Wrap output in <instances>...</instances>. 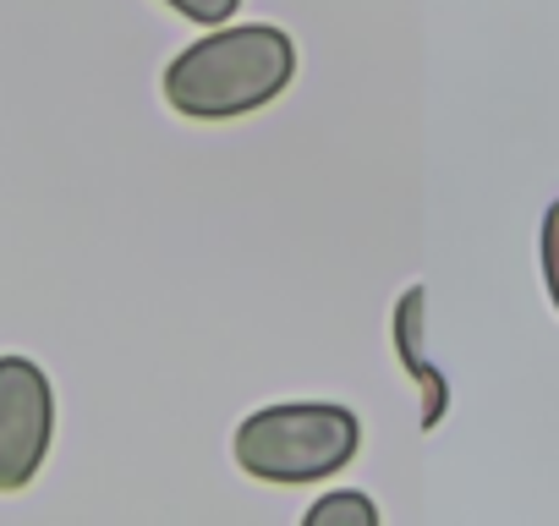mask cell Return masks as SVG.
<instances>
[{
	"label": "cell",
	"instance_id": "cell-1",
	"mask_svg": "<svg viewBox=\"0 0 559 526\" xmlns=\"http://www.w3.org/2000/svg\"><path fill=\"white\" fill-rule=\"evenodd\" d=\"M297 77V45L274 23L214 28L165 67V105L187 121H236L274 105Z\"/></svg>",
	"mask_w": 559,
	"mask_h": 526
},
{
	"label": "cell",
	"instance_id": "cell-2",
	"mask_svg": "<svg viewBox=\"0 0 559 526\" xmlns=\"http://www.w3.org/2000/svg\"><path fill=\"white\" fill-rule=\"evenodd\" d=\"M230 450L252 482H274V488L324 482L357 461L362 422L341 401H280V406L252 411L236 428Z\"/></svg>",
	"mask_w": 559,
	"mask_h": 526
},
{
	"label": "cell",
	"instance_id": "cell-3",
	"mask_svg": "<svg viewBox=\"0 0 559 526\" xmlns=\"http://www.w3.org/2000/svg\"><path fill=\"white\" fill-rule=\"evenodd\" d=\"M56 439V390L39 362L0 357V493L39 477Z\"/></svg>",
	"mask_w": 559,
	"mask_h": 526
},
{
	"label": "cell",
	"instance_id": "cell-4",
	"mask_svg": "<svg viewBox=\"0 0 559 526\" xmlns=\"http://www.w3.org/2000/svg\"><path fill=\"white\" fill-rule=\"evenodd\" d=\"M423 308H428V291L423 286H406L401 291V302H395V357H401V368L417 379V390H423V433L428 428H439L444 422V406H450V384H444V373L428 362V351H423Z\"/></svg>",
	"mask_w": 559,
	"mask_h": 526
},
{
	"label": "cell",
	"instance_id": "cell-5",
	"mask_svg": "<svg viewBox=\"0 0 559 526\" xmlns=\"http://www.w3.org/2000/svg\"><path fill=\"white\" fill-rule=\"evenodd\" d=\"M330 521H341V526H379V504L368 499V493H324L313 510H308V526H330Z\"/></svg>",
	"mask_w": 559,
	"mask_h": 526
},
{
	"label": "cell",
	"instance_id": "cell-6",
	"mask_svg": "<svg viewBox=\"0 0 559 526\" xmlns=\"http://www.w3.org/2000/svg\"><path fill=\"white\" fill-rule=\"evenodd\" d=\"M543 280H548V302L559 308V203L543 214Z\"/></svg>",
	"mask_w": 559,
	"mask_h": 526
},
{
	"label": "cell",
	"instance_id": "cell-7",
	"mask_svg": "<svg viewBox=\"0 0 559 526\" xmlns=\"http://www.w3.org/2000/svg\"><path fill=\"white\" fill-rule=\"evenodd\" d=\"M165 7H176L181 17H192V23H203V28H219V23L236 17L241 0H165Z\"/></svg>",
	"mask_w": 559,
	"mask_h": 526
}]
</instances>
